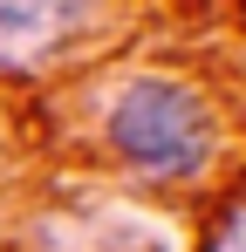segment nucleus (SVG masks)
<instances>
[{"mask_svg": "<svg viewBox=\"0 0 246 252\" xmlns=\"http://www.w3.org/2000/svg\"><path fill=\"white\" fill-rule=\"evenodd\" d=\"M110 143L151 177H185L212 150V116H205L199 89L171 82V75H137L110 102Z\"/></svg>", "mask_w": 246, "mask_h": 252, "instance_id": "obj_1", "label": "nucleus"}, {"mask_svg": "<svg viewBox=\"0 0 246 252\" xmlns=\"http://www.w3.org/2000/svg\"><path fill=\"white\" fill-rule=\"evenodd\" d=\"M89 0H0V68H35L69 41Z\"/></svg>", "mask_w": 246, "mask_h": 252, "instance_id": "obj_2", "label": "nucleus"}, {"mask_svg": "<svg viewBox=\"0 0 246 252\" xmlns=\"http://www.w3.org/2000/svg\"><path fill=\"white\" fill-rule=\"evenodd\" d=\"M205 252H246V198L240 205H226V218H219V232H212V246Z\"/></svg>", "mask_w": 246, "mask_h": 252, "instance_id": "obj_3", "label": "nucleus"}]
</instances>
